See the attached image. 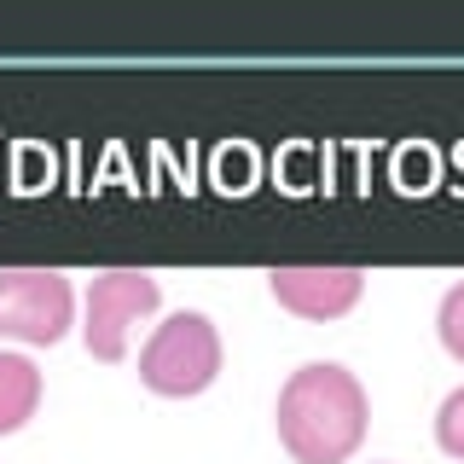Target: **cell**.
<instances>
[{"label":"cell","mask_w":464,"mask_h":464,"mask_svg":"<svg viewBox=\"0 0 464 464\" xmlns=\"http://www.w3.org/2000/svg\"><path fill=\"white\" fill-rule=\"evenodd\" d=\"M273 424H279V447L296 464H348L372 430L366 383L337 360H308L279 383Z\"/></svg>","instance_id":"obj_1"},{"label":"cell","mask_w":464,"mask_h":464,"mask_svg":"<svg viewBox=\"0 0 464 464\" xmlns=\"http://www.w3.org/2000/svg\"><path fill=\"white\" fill-rule=\"evenodd\" d=\"M221 360L227 348H221L215 319L198 308H180L163 325H151V337L140 348V383L163 401H192L221 377Z\"/></svg>","instance_id":"obj_2"},{"label":"cell","mask_w":464,"mask_h":464,"mask_svg":"<svg viewBox=\"0 0 464 464\" xmlns=\"http://www.w3.org/2000/svg\"><path fill=\"white\" fill-rule=\"evenodd\" d=\"M163 308V285L145 267H111L87 285L82 296V343L93 360L105 366H122L128 348H134V331Z\"/></svg>","instance_id":"obj_3"},{"label":"cell","mask_w":464,"mask_h":464,"mask_svg":"<svg viewBox=\"0 0 464 464\" xmlns=\"http://www.w3.org/2000/svg\"><path fill=\"white\" fill-rule=\"evenodd\" d=\"M76 325V290L53 267L0 273V348H53Z\"/></svg>","instance_id":"obj_4"},{"label":"cell","mask_w":464,"mask_h":464,"mask_svg":"<svg viewBox=\"0 0 464 464\" xmlns=\"http://www.w3.org/2000/svg\"><path fill=\"white\" fill-rule=\"evenodd\" d=\"M267 290L285 314L325 325V319L354 314V302L366 296V273L360 267H325V261H314V267H273Z\"/></svg>","instance_id":"obj_5"},{"label":"cell","mask_w":464,"mask_h":464,"mask_svg":"<svg viewBox=\"0 0 464 464\" xmlns=\"http://www.w3.org/2000/svg\"><path fill=\"white\" fill-rule=\"evenodd\" d=\"M41 412V366L18 348H0V435H18Z\"/></svg>","instance_id":"obj_6"},{"label":"cell","mask_w":464,"mask_h":464,"mask_svg":"<svg viewBox=\"0 0 464 464\" xmlns=\"http://www.w3.org/2000/svg\"><path fill=\"white\" fill-rule=\"evenodd\" d=\"M435 337H441V348L464 366V279H459V285H447L441 308H435Z\"/></svg>","instance_id":"obj_7"},{"label":"cell","mask_w":464,"mask_h":464,"mask_svg":"<svg viewBox=\"0 0 464 464\" xmlns=\"http://www.w3.org/2000/svg\"><path fill=\"white\" fill-rule=\"evenodd\" d=\"M435 447H441L447 459L464 464V383H459L441 406H435Z\"/></svg>","instance_id":"obj_8"}]
</instances>
